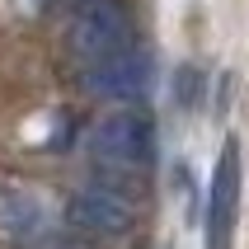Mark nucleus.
Wrapping results in <instances>:
<instances>
[{
  "label": "nucleus",
  "mask_w": 249,
  "mask_h": 249,
  "mask_svg": "<svg viewBox=\"0 0 249 249\" xmlns=\"http://www.w3.org/2000/svg\"><path fill=\"white\" fill-rule=\"evenodd\" d=\"M137 42V28L127 19L123 5H113V0H89L80 14H75V24H71V52L80 66L89 61H104V56L123 52Z\"/></svg>",
  "instance_id": "3"
},
{
  "label": "nucleus",
  "mask_w": 249,
  "mask_h": 249,
  "mask_svg": "<svg viewBox=\"0 0 249 249\" xmlns=\"http://www.w3.org/2000/svg\"><path fill=\"white\" fill-rule=\"evenodd\" d=\"M66 226L80 231L89 240H123L132 226H137V212L123 193H113L104 183H89V188H75L66 202Z\"/></svg>",
  "instance_id": "4"
},
{
  "label": "nucleus",
  "mask_w": 249,
  "mask_h": 249,
  "mask_svg": "<svg viewBox=\"0 0 249 249\" xmlns=\"http://www.w3.org/2000/svg\"><path fill=\"white\" fill-rule=\"evenodd\" d=\"M85 71V89L99 99H113V104H127V99H141L151 89V52L132 42L123 52L104 56V61H89Z\"/></svg>",
  "instance_id": "5"
},
{
  "label": "nucleus",
  "mask_w": 249,
  "mask_h": 249,
  "mask_svg": "<svg viewBox=\"0 0 249 249\" xmlns=\"http://www.w3.org/2000/svg\"><path fill=\"white\" fill-rule=\"evenodd\" d=\"M89 155L113 174H141L155 165V123L141 108L104 113L89 127Z\"/></svg>",
  "instance_id": "1"
},
{
  "label": "nucleus",
  "mask_w": 249,
  "mask_h": 249,
  "mask_svg": "<svg viewBox=\"0 0 249 249\" xmlns=\"http://www.w3.org/2000/svg\"><path fill=\"white\" fill-rule=\"evenodd\" d=\"M240 137L221 141V155L207 179V207H202V249H235V221H240Z\"/></svg>",
  "instance_id": "2"
},
{
  "label": "nucleus",
  "mask_w": 249,
  "mask_h": 249,
  "mask_svg": "<svg viewBox=\"0 0 249 249\" xmlns=\"http://www.w3.org/2000/svg\"><path fill=\"white\" fill-rule=\"evenodd\" d=\"M52 221H56V212L38 188H28V183H0V231L10 240L38 245V240H47Z\"/></svg>",
  "instance_id": "6"
}]
</instances>
